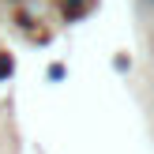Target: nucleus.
<instances>
[{"instance_id":"1","label":"nucleus","mask_w":154,"mask_h":154,"mask_svg":"<svg viewBox=\"0 0 154 154\" xmlns=\"http://www.w3.org/2000/svg\"><path fill=\"white\" fill-rule=\"evenodd\" d=\"M8 72H11V60H8V57H0V75H8Z\"/></svg>"}]
</instances>
